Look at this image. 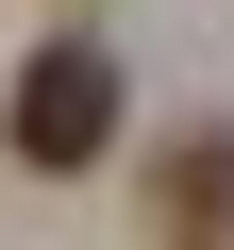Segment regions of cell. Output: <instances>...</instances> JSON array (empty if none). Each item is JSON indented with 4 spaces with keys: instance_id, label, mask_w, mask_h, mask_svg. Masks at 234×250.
Wrapping results in <instances>:
<instances>
[{
    "instance_id": "cell-1",
    "label": "cell",
    "mask_w": 234,
    "mask_h": 250,
    "mask_svg": "<svg viewBox=\"0 0 234 250\" xmlns=\"http://www.w3.org/2000/svg\"><path fill=\"white\" fill-rule=\"evenodd\" d=\"M0 134H17V167H100L117 150V50H34L17 67V100H0Z\"/></svg>"
},
{
    "instance_id": "cell-2",
    "label": "cell",
    "mask_w": 234,
    "mask_h": 250,
    "mask_svg": "<svg viewBox=\"0 0 234 250\" xmlns=\"http://www.w3.org/2000/svg\"><path fill=\"white\" fill-rule=\"evenodd\" d=\"M151 233H234V134H167V167H151Z\"/></svg>"
}]
</instances>
